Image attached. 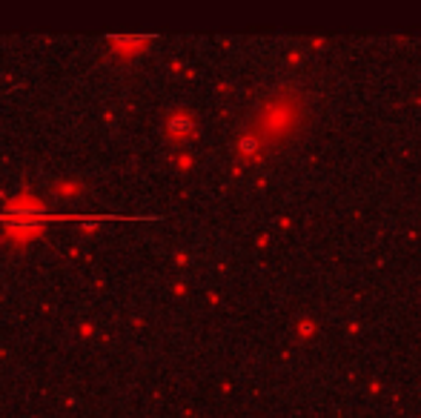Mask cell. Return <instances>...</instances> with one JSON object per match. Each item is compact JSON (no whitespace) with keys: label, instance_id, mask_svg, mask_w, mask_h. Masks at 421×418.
Listing matches in <instances>:
<instances>
[{"label":"cell","instance_id":"1","mask_svg":"<svg viewBox=\"0 0 421 418\" xmlns=\"http://www.w3.org/2000/svg\"><path fill=\"white\" fill-rule=\"evenodd\" d=\"M198 124H195V117L184 109H178V112H169L167 121H164V132H167L169 141H186V138H192Z\"/></svg>","mask_w":421,"mask_h":418}]
</instances>
